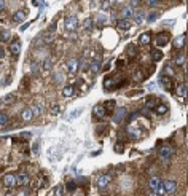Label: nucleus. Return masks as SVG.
I'll list each match as a JSON object with an SVG mask.
<instances>
[{
	"label": "nucleus",
	"instance_id": "f257e3e1",
	"mask_svg": "<svg viewBox=\"0 0 188 196\" xmlns=\"http://www.w3.org/2000/svg\"><path fill=\"white\" fill-rule=\"evenodd\" d=\"M174 155H175V148H174L172 145H169V144H166V145H163V147L160 148V158H161V161H164V163H168Z\"/></svg>",
	"mask_w": 188,
	"mask_h": 196
},
{
	"label": "nucleus",
	"instance_id": "f03ea898",
	"mask_svg": "<svg viewBox=\"0 0 188 196\" xmlns=\"http://www.w3.org/2000/svg\"><path fill=\"white\" fill-rule=\"evenodd\" d=\"M121 83H125V80L120 77V75H116V77H107L105 80H104V86H105V89H115V88H118V86L121 85Z\"/></svg>",
	"mask_w": 188,
	"mask_h": 196
},
{
	"label": "nucleus",
	"instance_id": "7ed1b4c3",
	"mask_svg": "<svg viewBox=\"0 0 188 196\" xmlns=\"http://www.w3.org/2000/svg\"><path fill=\"white\" fill-rule=\"evenodd\" d=\"M64 27L67 30H75L77 27H78V18H77L75 15H69L64 21Z\"/></svg>",
	"mask_w": 188,
	"mask_h": 196
},
{
	"label": "nucleus",
	"instance_id": "20e7f679",
	"mask_svg": "<svg viewBox=\"0 0 188 196\" xmlns=\"http://www.w3.org/2000/svg\"><path fill=\"white\" fill-rule=\"evenodd\" d=\"M3 185L7 188H15L16 187V174H11V172H8L3 176Z\"/></svg>",
	"mask_w": 188,
	"mask_h": 196
},
{
	"label": "nucleus",
	"instance_id": "39448f33",
	"mask_svg": "<svg viewBox=\"0 0 188 196\" xmlns=\"http://www.w3.org/2000/svg\"><path fill=\"white\" fill-rule=\"evenodd\" d=\"M155 43H156L158 48H163L169 43V34L168 32H163V34H158L156 37H155Z\"/></svg>",
	"mask_w": 188,
	"mask_h": 196
},
{
	"label": "nucleus",
	"instance_id": "423d86ee",
	"mask_svg": "<svg viewBox=\"0 0 188 196\" xmlns=\"http://www.w3.org/2000/svg\"><path fill=\"white\" fill-rule=\"evenodd\" d=\"M30 183V177L27 172H19L16 176V185H19V187H27V185Z\"/></svg>",
	"mask_w": 188,
	"mask_h": 196
},
{
	"label": "nucleus",
	"instance_id": "0eeeda50",
	"mask_svg": "<svg viewBox=\"0 0 188 196\" xmlns=\"http://www.w3.org/2000/svg\"><path fill=\"white\" fill-rule=\"evenodd\" d=\"M110 180H112V177H110L108 174H102V176H99L96 179V187L97 188H105L107 185L110 183Z\"/></svg>",
	"mask_w": 188,
	"mask_h": 196
},
{
	"label": "nucleus",
	"instance_id": "6e6552de",
	"mask_svg": "<svg viewBox=\"0 0 188 196\" xmlns=\"http://www.w3.org/2000/svg\"><path fill=\"white\" fill-rule=\"evenodd\" d=\"M90 70L93 72V73H99L102 70V64H101V56H97V58H94L91 62H90Z\"/></svg>",
	"mask_w": 188,
	"mask_h": 196
},
{
	"label": "nucleus",
	"instance_id": "1a4fd4ad",
	"mask_svg": "<svg viewBox=\"0 0 188 196\" xmlns=\"http://www.w3.org/2000/svg\"><path fill=\"white\" fill-rule=\"evenodd\" d=\"M163 185H164L166 194H168V193H175V190H177V182H175L174 179H168V180H164V182H163Z\"/></svg>",
	"mask_w": 188,
	"mask_h": 196
},
{
	"label": "nucleus",
	"instance_id": "9d476101",
	"mask_svg": "<svg viewBox=\"0 0 188 196\" xmlns=\"http://www.w3.org/2000/svg\"><path fill=\"white\" fill-rule=\"evenodd\" d=\"M125 115H126V108L125 107H118V108H115V110H113V118L112 120L115 123H120L121 120L125 118Z\"/></svg>",
	"mask_w": 188,
	"mask_h": 196
},
{
	"label": "nucleus",
	"instance_id": "9b49d317",
	"mask_svg": "<svg viewBox=\"0 0 188 196\" xmlns=\"http://www.w3.org/2000/svg\"><path fill=\"white\" fill-rule=\"evenodd\" d=\"M160 85L163 86V88H164L166 91H172V86H174L172 78L166 77V75H161V78H160Z\"/></svg>",
	"mask_w": 188,
	"mask_h": 196
},
{
	"label": "nucleus",
	"instance_id": "f8f14e48",
	"mask_svg": "<svg viewBox=\"0 0 188 196\" xmlns=\"http://www.w3.org/2000/svg\"><path fill=\"white\" fill-rule=\"evenodd\" d=\"M93 115L96 116V118H99V120H102V118H105V115H107V112H105V108H104V105L102 104H97L94 108H93Z\"/></svg>",
	"mask_w": 188,
	"mask_h": 196
},
{
	"label": "nucleus",
	"instance_id": "ddd939ff",
	"mask_svg": "<svg viewBox=\"0 0 188 196\" xmlns=\"http://www.w3.org/2000/svg\"><path fill=\"white\" fill-rule=\"evenodd\" d=\"M8 48H10V53H11L13 56H18V54L21 53V41L19 40H11Z\"/></svg>",
	"mask_w": 188,
	"mask_h": 196
},
{
	"label": "nucleus",
	"instance_id": "4468645a",
	"mask_svg": "<svg viewBox=\"0 0 188 196\" xmlns=\"http://www.w3.org/2000/svg\"><path fill=\"white\" fill-rule=\"evenodd\" d=\"M67 70L70 75H75L77 72H78V59H70L67 62Z\"/></svg>",
	"mask_w": 188,
	"mask_h": 196
},
{
	"label": "nucleus",
	"instance_id": "2eb2a0df",
	"mask_svg": "<svg viewBox=\"0 0 188 196\" xmlns=\"http://www.w3.org/2000/svg\"><path fill=\"white\" fill-rule=\"evenodd\" d=\"M153 110H155V113H156V115H166V113L169 112V105H168V104H164V102H163V104L160 102L156 107L153 108Z\"/></svg>",
	"mask_w": 188,
	"mask_h": 196
},
{
	"label": "nucleus",
	"instance_id": "dca6fc26",
	"mask_svg": "<svg viewBox=\"0 0 188 196\" xmlns=\"http://www.w3.org/2000/svg\"><path fill=\"white\" fill-rule=\"evenodd\" d=\"M128 134H129L131 139H140L143 136V133H140L139 128H134V126H129L128 128Z\"/></svg>",
	"mask_w": 188,
	"mask_h": 196
},
{
	"label": "nucleus",
	"instance_id": "f3484780",
	"mask_svg": "<svg viewBox=\"0 0 188 196\" xmlns=\"http://www.w3.org/2000/svg\"><path fill=\"white\" fill-rule=\"evenodd\" d=\"M116 27L120 29V30H129L131 29V21L129 19H120L118 23H116Z\"/></svg>",
	"mask_w": 188,
	"mask_h": 196
},
{
	"label": "nucleus",
	"instance_id": "a211bd4d",
	"mask_svg": "<svg viewBox=\"0 0 188 196\" xmlns=\"http://www.w3.org/2000/svg\"><path fill=\"white\" fill-rule=\"evenodd\" d=\"M34 118V115H32V110H30V107H26L23 112H21V120L23 121H30V120Z\"/></svg>",
	"mask_w": 188,
	"mask_h": 196
},
{
	"label": "nucleus",
	"instance_id": "6ab92c4d",
	"mask_svg": "<svg viewBox=\"0 0 188 196\" xmlns=\"http://www.w3.org/2000/svg\"><path fill=\"white\" fill-rule=\"evenodd\" d=\"M183 45H185V34H182V35H179L177 38H174V48L175 50L183 48Z\"/></svg>",
	"mask_w": 188,
	"mask_h": 196
},
{
	"label": "nucleus",
	"instance_id": "aec40b11",
	"mask_svg": "<svg viewBox=\"0 0 188 196\" xmlns=\"http://www.w3.org/2000/svg\"><path fill=\"white\" fill-rule=\"evenodd\" d=\"M75 91H77L75 86H73V85H69V86H65V88H64L62 96H64V97H72V96H75Z\"/></svg>",
	"mask_w": 188,
	"mask_h": 196
},
{
	"label": "nucleus",
	"instance_id": "412c9836",
	"mask_svg": "<svg viewBox=\"0 0 188 196\" xmlns=\"http://www.w3.org/2000/svg\"><path fill=\"white\" fill-rule=\"evenodd\" d=\"M150 41H151L150 32H143V34H140V37H139V43H140V45H148Z\"/></svg>",
	"mask_w": 188,
	"mask_h": 196
},
{
	"label": "nucleus",
	"instance_id": "4be33fe9",
	"mask_svg": "<svg viewBox=\"0 0 188 196\" xmlns=\"http://www.w3.org/2000/svg\"><path fill=\"white\" fill-rule=\"evenodd\" d=\"M132 15H134V8L132 7H125L123 10H121V16H123V19H128Z\"/></svg>",
	"mask_w": 188,
	"mask_h": 196
},
{
	"label": "nucleus",
	"instance_id": "5701e85b",
	"mask_svg": "<svg viewBox=\"0 0 188 196\" xmlns=\"http://www.w3.org/2000/svg\"><path fill=\"white\" fill-rule=\"evenodd\" d=\"M175 94L180 96V97H185V96H186V85H185V83H180V85L175 88Z\"/></svg>",
	"mask_w": 188,
	"mask_h": 196
},
{
	"label": "nucleus",
	"instance_id": "b1692460",
	"mask_svg": "<svg viewBox=\"0 0 188 196\" xmlns=\"http://www.w3.org/2000/svg\"><path fill=\"white\" fill-rule=\"evenodd\" d=\"M151 59L155 61V62H158V61H161L163 59V53H161V50H151Z\"/></svg>",
	"mask_w": 188,
	"mask_h": 196
},
{
	"label": "nucleus",
	"instance_id": "393cba45",
	"mask_svg": "<svg viewBox=\"0 0 188 196\" xmlns=\"http://www.w3.org/2000/svg\"><path fill=\"white\" fill-rule=\"evenodd\" d=\"M160 104V99H158V97H148V99H147V107L148 108H155V107H156Z\"/></svg>",
	"mask_w": 188,
	"mask_h": 196
},
{
	"label": "nucleus",
	"instance_id": "a878e982",
	"mask_svg": "<svg viewBox=\"0 0 188 196\" xmlns=\"http://www.w3.org/2000/svg\"><path fill=\"white\" fill-rule=\"evenodd\" d=\"M185 61H186V58H185V54H177V56L174 58V64L175 65H183L185 64Z\"/></svg>",
	"mask_w": 188,
	"mask_h": 196
},
{
	"label": "nucleus",
	"instance_id": "bb28decb",
	"mask_svg": "<svg viewBox=\"0 0 188 196\" xmlns=\"http://www.w3.org/2000/svg\"><path fill=\"white\" fill-rule=\"evenodd\" d=\"M24 19H26V11H16L13 16L15 23H21V21H24Z\"/></svg>",
	"mask_w": 188,
	"mask_h": 196
},
{
	"label": "nucleus",
	"instance_id": "cd10ccee",
	"mask_svg": "<svg viewBox=\"0 0 188 196\" xmlns=\"http://www.w3.org/2000/svg\"><path fill=\"white\" fill-rule=\"evenodd\" d=\"M158 18H160V13L151 11V13H148V15L145 16V21H147V23H153V21H156Z\"/></svg>",
	"mask_w": 188,
	"mask_h": 196
},
{
	"label": "nucleus",
	"instance_id": "c85d7f7f",
	"mask_svg": "<svg viewBox=\"0 0 188 196\" xmlns=\"http://www.w3.org/2000/svg\"><path fill=\"white\" fill-rule=\"evenodd\" d=\"M30 110H32V115L34 116H38L43 110V107H42V104H35L34 107H30Z\"/></svg>",
	"mask_w": 188,
	"mask_h": 196
},
{
	"label": "nucleus",
	"instance_id": "c756f323",
	"mask_svg": "<svg viewBox=\"0 0 188 196\" xmlns=\"http://www.w3.org/2000/svg\"><path fill=\"white\" fill-rule=\"evenodd\" d=\"M8 40H10V30L2 29L0 30V41H8Z\"/></svg>",
	"mask_w": 188,
	"mask_h": 196
},
{
	"label": "nucleus",
	"instance_id": "7c9ffc66",
	"mask_svg": "<svg viewBox=\"0 0 188 196\" xmlns=\"http://www.w3.org/2000/svg\"><path fill=\"white\" fill-rule=\"evenodd\" d=\"M160 183H161V180H160L158 177H151V179H150V188H151V190L155 191V190H156V187H158Z\"/></svg>",
	"mask_w": 188,
	"mask_h": 196
},
{
	"label": "nucleus",
	"instance_id": "2f4dec72",
	"mask_svg": "<svg viewBox=\"0 0 188 196\" xmlns=\"http://www.w3.org/2000/svg\"><path fill=\"white\" fill-rule=\"evenodd\" d=\"M134 15H136V24H142L143 21H145V13L137 11V13H134Z\"/></svg>",
	"mask_w": 188,
	"mask_h": 196
},
{
	"label": "nucleus",
	"instance_id": "473e14b6",
	"mask_svg": "<svg viewBox=\"0 0 188 196\" xmlns=\"http://www.w3.org/2000/svg\"><path fill=\"white\" fill-rule=\"evenodd\" d=\"M134 80H137V81H143V80H145V73H143L142 70H136V73H134Z\"/></svg>",
	"mask_w": 188,
	"mask_h": 196
},
{
	"label": "nucleus",
	"instance_id": "72a5a7b5",
	"mask_svg": "<svg viewBox=\"0 0 188 196\" xmlns=\"http://www.w3.org/2000/svg\"><path fill=\"white\" fill-rule=\"evenodd\" d=\"M105 104H107V105H104L105 112H107V110H115V108H116V105H115L116 102H115V101H108V102H105Z\"/></svg>",
	"mask_w": 188,
	"mask_h": 196
},
{
	"label": "nucleus",
	"instance_id": "f704fd0d",
	"mask_svg": "<svg viewBox=\"0 0 188 196\" xmlns=\"http://www.w3.org/2000/svg\"><path fill=\"white\" fill-rule=\"evenodd\" d=\"M155 193H156L158 196H164L166 194V190H164V185L163 183H160L158 187H156V190H155Z\"/></svg>",
	"mask_w": 188,
	"mask_h": 196
},
{
	"label": "nucleus",
	"instance_id": "c9c22d12",
	"mask_svg": "<svg viewBox=\"0 0 188 196\" xmlns=\"http://www.w3.org/2000/svg\"><path fill=\"white\" fill-rule=\"evenodd\" d=\"M8 123V115L3 113V112H0V126H5Z\"/></svg>",
	"mask_w": 188,
	"mask_h": 196
},
{
	"label": "nucleus",
	"instance_id": "e433bc0d",
	"mask_svg": "<svg viewBox=\"0 0 188 196\" xmlns=\"http://www.w3.org/2000/svg\"><path fill=\"white\" fill-rule=\"evenodd\" d=\"M59 110H61V107H59V104H53V105L50 107V113H53V115H56V113H59Z\"/></svg>",
	"mask_w": 188,
	"mask_h": 196
},
{
	"label": "nucleus",
	"instance_id": "4c0bfd02",
	"mask_svg": "<svg viewBox=\"0 0 188 196\" xmlns=\"http://www.w3.org/2000/svg\"><path fill=\"white\" fill-rule=\"evenodd\" d=\"M75 190H77V183H75L73 180H70V182L67 183V191H69V193H73Z\"/></svg>",
	"mask_w": 188,
	"mask_h": 196
},
{
	"label": "nucleus",
	"instance_id": "58836bf2",
	"mask_svg": "<svg viewBox=\"0 0 188 196\" xmlns=\"http://www.w3.org/2000/svg\"><path fill=\"white\" fill-rule=\"evenodd\" d=\"M54 194H56V196H62L64 194V185H58V187L54 188Z\"/></svg>",
	"mask_w": 188,
	"mask_h": 196
},
{
	"label": "nucleus",
	"instance_id": "ea45409f",
	"mask_svg": "<svg viewBox=\"0 0 188 196\" xmlns=\"http://www.w3.org/2000/svg\"><path fill=\"white\" fill-rule=\"evenodd\" d=\"M83 26H85V29H86V30H90V29L93 27V19H91V18H86Z\"/></svg>",
	"mask_w": 188,
	"mask_h": 196
},
{
	"label": "nucleus",
	"instance_id": "a19ab883",
	"mask_svg": "<svg viewBox=\"0 0 188 196\" xmlns=\"http://www.w3.org/2000/svg\"><path fill=\"white\" fill-rule=\"evenodd\" d=\"M16 101V96L15 94H8V96H5V102L7 104H13Z\"/></svg>",
	"mask_w": 188,
	"mask_h": 196
},
{
	"label": "nucleus",
	"instance_id": "79ce46f5",
	"mask_svg": "<svg viewBox=\"0 0 188 196\" xmlns=\"http://www.w3.org/2000/svg\"><path fill=\"white\" fill-rule=\"evenodd\" d=\"M16 196H30V191H29L27 188H21V191H19Z\"/></svg>",
	"mask_w": 188,
	"mask_h": 196
},
{
	"label": "nucleus",
	"instance_id": "37998d69",
	"mask_svg": "<svg viewBox=\"0 0 188 196\" xmlns=\"http://www.w3.org/2000/svg\"><path fill=\"white\" fill-rule=\"evenodd\" d=\"M147 5H148V7H158V5H160V2H158V0H148Z\"/></svg>",
	"mask_w": 188,
	"mask_h": 196
},
{
	"label": "nucleus",
	"instance_id": "c03bdc74",
	"mask_svg": "<svg viewBox=\"0 0 188 196\" xmlns=\"http://www.w3.org/2000/svg\"><path fill=\"white\" fill-rule=\"evenodd\" d=\"M38 150H40V145H38V142H35L34 145H32V151H34V153L37 155V153H38Z\"/></svg>",
	"mask_w": 188,
	"mask_h": 196
},
{
	"label": "nucleus",
	"instance_id": "a18cd8bd",
	"mask_svg": "<svg viewBox=\"0 0 188 196\" xmlns=\"http://www.w3.org/2000/svg\"><path fill=\"white\" fill-rule=\"evenodd\" d=\"M125 150V145L123 144H116L115 145V151H118V153H120V151H123Z\"/></svg>",
	"mask_w": 188,
	"mask_h": 196
},
{
	"label": "nucleus",
	"instance_id": "49530a36",
	"mask_svg": "<svg viewBox=\"0 0 188 196\" xmlns=\"http://www.w3.org/2000/svg\"><path fill=\"white\" fill-rule=\"evenodd\" d=\"M32 72H34L35 75H38V73H40V69H38V64H34V65H32Z\"/></svg>",
	"mask_w": 188,
	"mask_h": 196
},
{
	"label": "nucleus",
	"instance_id": "de8ad7c7",
	"mask_svg": "<svg viewBox=\"0 0 188 196\" xmlns=\"http://www.w3.org/2000/svg\"><path fill=\"white\" fill-rule=\"evenodd\" d=\"M50 67H51V61L45 59V62H43V69H50Z\"/></svg>",
	"mask_w": 188,
	"mask_h": 196
},
{
	"label": "nucleus",
	"instance_id": "09e8293b",
	"mask_svg": "<svg viewBox=\"0 0 188 196\" xmlns=\"http://www.w3.org/2000/svg\"><path fill=\"white\" fill-rule=\"evenodd\" d=\"M27 86H29V78H24V83L21 85V89H27Z\"/></svg>",
	"mask_w": 188,
	"mask_h": 196
},
{
	"label": "nucleus",
	"instance_id": "8fccbe9b",
	"mask_svg": "<svg viewBox=\"0 0 188 196\" xmlns=\"http://www.w3.org/2000/svg\"><path fill=\"white\" fill-rule=\"evenodd\" d=\"M172 24H175V19H171V21H164V23H163V26H172Z\"/></svg>",
	"mask_w": 188,
	"mask_h": 196
},
{
	"label": "nucleus",
	"instance_id": "3c124183",
	"mask_svg": "<svg viewBox=\"0 0 188 196\" xmlns=\"http://www.w3.org/2000/svg\"><path fill=\"white\" fill-rule=\"evenodd\" d=\"M112 5H113L112 2H110V3H108V2H104V3H102V8H104V10H108V8L112 7Z\"/></svg>",
	"mask_w": 188,
	"mask_h": 196
},
{
	"label": "nucleus",
	"instance_id": "603ef678",
	"mask_svg": "<svg viewBox=\"0 0 188 196\" xmlns=\"http://www.w3.org/2000/svg\"><path fill=\"white\" fill-rule=\"evenodd\" d=\"M116 65H118V67H123V65H125V61H123V59H118V61H116Z\"/></svg>",
	"mask_w": 188,
	"mask_h": 196
},
{
	"label": "nucleus",
	"instance_id": "864d4df0",
	"mask_svg": "<svg viewBox=\"0 0 188 196\" xmlns=\"http://www.w3.org/2000/svg\"><path fill=\"white\" fill-rule=\"evenodd\" d=\"M80 112H81V110H80V108H78V110H73V112H72V118H75V116H77V115H78Z\"/></svg>",
	"mask_w": 188,
	"mask_h": 196
},
{
	"label": "nucleus",
	"instance_id": "5fc2aeb1",
	"mask_svg": "<svg viewBox=\"0 0 188 196\" xmlns=\"http://www.w3.org/2000/svg\"><path fill=\"white\" fill-rule=\"evenodd\" d=\"M3 56H5V50H3L2 46H0V59H2Z\"/></svg>",
	"mask_w": 188,
	"mask_h": 196
},
{
	"label": "nucleus",
	"instance_id": "6e6d98bb",
	"mask_svg": "<svg viewBox=\"0 0 188 196\" xmlns=\"http://www.w3.org/2000/svg\"><path fill=\"white\" fill-rule=\"evenodd\" d=\"M3 8H5V2H2V0H0V11H2Z\"/></svg>",
	"mask_w": 188,
	"mask_h": 196
},
{
	"label": "nucleus",
	"instance_id": "4d7b16f0",
	"mask_svg": "<svg viewBox=\"0 0 188 196\" xmlns=\"http://www.w3.org/2000/svg\"><path fill=\"white\" fill-rule=\"evenodd\" d=\"M27 27H29V23H27V24H24V26H23V27H21V30H26V29H27Z\"/></svg>",
	"mask_w": 188,
	"mask_h": 196
},
{
	"label": "nucleus",
	"instance_id": "13d9d810",
	"mask_svg": "<svg viewBox=\"0 0 188 196\" xmlns=\"http://www.w3.org/2000/svg\"><path fill=\"white\" fill-rule=\"evenodd\" d=\"M150 196H158V194H156V193H155V191H153V193H150Z\"/></svg>",
	"mask_w": 188,
	"mask_h": 196
},
{
	"label": "nucleus",
	"instance_id": "bf43d9fd",
	"mask_svg": "<svg viewBox=\"0 0 188 196\" xmlns=\"http://www.w3.org/2000/svg\"><path fill=\"white\" fill-rule=\"evenodd\" d=\"M5 196H15V194H11V193H7Z\"/></svg>",
	"mask_w": 188,
	"mask_h": 196
}]
</instances>
